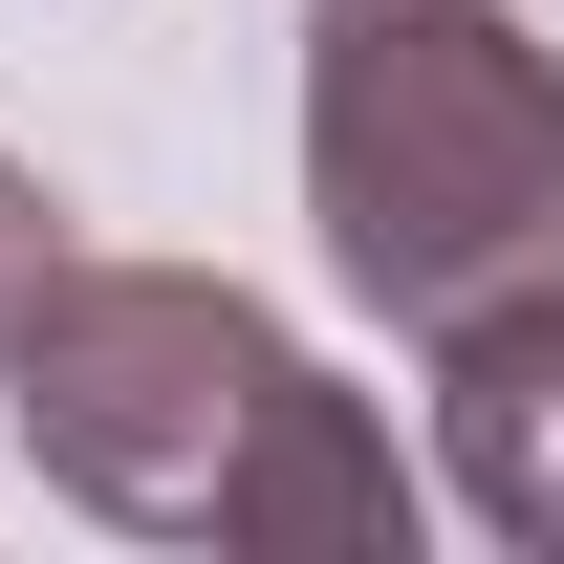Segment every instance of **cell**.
I'll return each instance as SVG.
<instances>
[{"label": "cell", "instance_id": "1", "mask_svg": "<svg viewBox=\"0 0 564 564\" xmlns=\"http://www.w3.org/2000/svg\"><path fill=\"white\" fill-rule=\"evenodd\" d=\"M22 456L131 521V543H239V564H413V478L369 391H326V348L239 304L217 261H66L44 326L0 348Z\"/></svg>", "mask_w": 564, "mask_h": 564}, {"label": "cell", "instance_id": "3", "mask_svg": "<svg viewBox=\"0 0 564 564\" xmlns=\"http://www.w3.org/2000/svg\"><path fill=\"white\" fill-rule=\"evenodd\" d=\"M434 456H456V499H478L521 564H564V282L434 326Z\"/></svg>", "mask_w": 564, "mask_h": 564}, {"label": "cell", "instance_id": "2", "mask_svg": "<svg viewBox=\"0 0 564 564\" xmlns=\"http://www.w3.org/2000/svg\"><path fill=\"white\" fill-rule=\"evenodd\" d=\"M304 217H326L348 304H391L413 348L564 282V44H521L499 0H326Z\"/></svg>", "mask_w": 564, "mask_h": 564}, {"label": "cell", "instance_id": "4", "mask_svg": "<svg viewBox=\"0 0 564 564\" xmlns=\"http://www.w3.org/2000/svg\"><path fill=\"white\" fill-rule=\"evenodd\" d=\"M44 282H66V217H44V174H22V152H0V348L44 326Z\"/></svg>", "mask_w": 564, "mask_h": 564}]
</instances>
